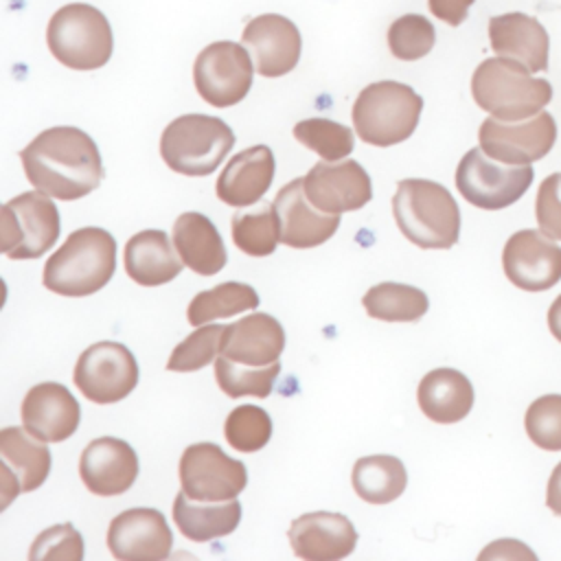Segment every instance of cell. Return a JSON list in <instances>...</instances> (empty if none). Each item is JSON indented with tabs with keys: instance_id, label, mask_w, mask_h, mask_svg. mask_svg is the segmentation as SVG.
Instances as JSON below:
<instances>
[{
	"instance_id": "1",
	"label": "cell",
	"mask_w": 561,
	"mask_h": 561,
	"mask_svg": "<svg viewBox=\"0 0 561 561\" xmlns=\"http://www.w3.org/2000/svg\"><path fill=\"white\" fill-rule=\"evenodd\" d=\"M20 160L37 191L64 202L85 197L103 180L99 147L79 127L44 129L20 151Z\"/></svg>"
},
{
	"instance_id": "2",
	"label": "cell",
	"mask_w": 561,
	"mask_h": 561,
	"mask_svg": "<svg viewBox=\"0 0 561 561\" xmlns=\"http://www.w3.org/2000/svg\"><path fill=\"white\" fill-rule=\"evenodd\" d=\"M392 215L401 234L423 250H447L460 237V208L454 195L432 180L397 182Z\"/></svg>"
},
{
	"instance_id": "3",
	"label": "cell",
	"mask_w": 561,
	"mask_h": 561,
	"mask_svg": "<svg viewBox=\"0 0 561 561\" xmlns=\"http://www.w3.org/2000/svg\"><path fill=\"white\" fill-rule=\"evenodd\" d=\"M116 270V241L105 228L88 226L68 234L44 265V287L68 298L103 289Z\"/></svg>"
},
{
	"instance_id": "4",
	"label": "cell",
	"mask_w": 561,
	"mask_h": 561,
	"mask_svg": "<svg viewBox=\"0 0 561 561\" xmlns=\"http://www.w3.org/2000/svg\"><path fill=\"white\" fill-rule=\"evenodd\" d=\"M471 94L478 107L500 121H526L539 114L552 99V85L508 57L484 59L471 77Z\"/></svg>"
},
{
	"instance_id": "5",
	"label": "cell",
	"mask_w": 561,
	"mask_h": 561,
	"mask_svg": "<svg viewBox=\"0 0 561 561\" xmlns=\"http://www.w3.org/2000/svg\"><path fill=\"white\" fill-rule=\"evenodd\" d=\"M423 99L405 83L377 81L366 85L353 103L355 134L375 147L408 140L421 118Z\"/></svg>"
},
{
	"instance_id": "6",
	"label": "cell",
	"mask_w": 561,
	"mask_h": 561,
	"mask_svg": "<svg viewBox=\"0 0 561 561\" xmlns=\"http://www.w3.org/2000/svg\"><path fill=\"white\" fill-rule=\"evenodd\" d=\"M234 145V134L217 116L184 114L173 118L160 138V156L180 175H210Z\"/></svg>"
},
{
	"instance_id": "7",
	"label": "cell",
	"mask_w": 561,
	"mask_h": 561,
	"mask_svg": "<svg viewBox=\"0 0 561 561\" xmlns=\"http://www.w3.org/2000/svg\"><path fill=\"white\" fill-rule=\"evenodd\" d=\"M53 57L70 70L103 68L114 48L107 18L92 4L72 2L53 13L46 28Z\"/></svg>"
},
{
	"instance_id": "8",
	"label": "cell",
	"mask_w": 561,
	"mask_h": 561,
	"mask_svg": "<svg viewBox=\"0 0 561 561\" xmlns=\"http://www.w3.org/2000/svg\"><path fill=\"white\" fill-rule=\"evenodd\" d=\"M0 252L13 261L39 259L59 239V210L50 195L26 191L2 206Z\"/></svg>"
},
{
	"instance_id": "9",
	"label": "cell",
	"mask_w": 561,
	"mask_h": 561,
	"mask_svg": "<svg viewBox=\"0 0 561 561\" xmlns=\"http://www.w3.org/2000/svg\"><path fill=\"white\" fill-rule=\"evenodd\" d=\"M530 164H506L493 160L482 147L469 149L456 169L458 193L482 210H502L515 204L530 186Z\"/></svg>"
},
{
	"instance_id": "10",
	"label": "cell",
	"mask_w": 561,
	"mask_h": 561,
	"mask_svg": "<svg viewBox=\"0 0 561 561\" xmlns=\"http://www.w3.org/2000/svg\"><path fill=\"white\" fill-rule=\"evenodd\" d=\"M138 362L121 342H96L88 346L75 366V386L92 403H118L138 386Z\"/></svg>"
},
{
	"instance_id": "11",
	"label": "cell",
	"mask_w": 561,
	"mask_h": 561,
	"mask_svg": "<svg viewBox=\"0 0 561 561\" xmlns=\"http://www.w3.org/2000/svg\"><path fill=\"white\" fill-rule=\"evenodd\" d=\"M252 75L248 48L230 39L208 44L193 64L197 94L215 107H230L243 101L252 88Z\"/></svg>"
},
{
	"instance_id": "12",
	"label": "cell",
	"mask_w": 561,
	"mask_h": 561,
	"mask_svg": "<svg viewBox=\"0 0 561 561\" xmlns=\"http://www.w3.org/2000/svg\"><path fill=\"white\" fill-rule=\"evenodd\" d=\"M182 491L199 502H226L248 484L245 465L215 443L188 445L180 458Z\"/></svg>"
},
{
	"instance_id": "13",
	"label": "cell",
	"mask_w": 561,
	"mask_h": 561,
	"mask_svg": "<svg viewBox=\"0 0 561 561\" xmlns=\"http://www.w3.org/2000/svg\"><path fill=\"white\" fill-rule=\"evenodd\" d=\"M480 147L493 160L506 164H530L548 156L557 140V123L552 114L539 112L524 123L500 121L489 116L478 129Z\"/></svg>"
},
{
	"instance_id": "14",
	"label": "cell",
	"mask_w": 561,
	"mask_h": 561,
	"mask_svg": "<svg viewBox=\"0 0 561 561\" xmlns=\"http://www.w3.org/2000/svg\"><path fill=\"white\" fill-rule=\"evenodd\" d=\"M307 199L322 213L342 215L359 210L373 199V184L366 169L346 160H322L302 178Z\"/></svg>"
},
{
	"instance_id": "15",
	"label": "cell",
	"mask_w": 561,
	"mask_h": 561,
	"mask_svg": "<svg viewBox=\"0 0 561 561\" xmlns=\"http://www.w3.org/2000/svg\"><path fill=\"white\" fill-rule=\"evenodd\" d=\"M506 278L524 291H546L561 280V245L541 230H517L502 250Z\"/></svg>"
},
{
	"instance_id": "16",
	"label": "cell",
	"mask_w": 561,
	"mask_h": 561,
	"mask_svg": "<svg viewBox=\"0 0 561 561\" xmlns=\"http://www.w3.org/2000/svg\"><path fill=\"white\" fill-rule=\"evenodd\" d=\"M171 546V528L158 508H127L110 522L107 548L121 561H162Z\"/></svg>"
},
{
	"instance_id": "17",
	"label": "cell",
	"mask_w": 561,
	"mask_h": 561,
	"mask_svg": "<svg viewBox=\"0 0 561 561\" xmlns=\"http://www.w3.org/2000/svg\"><path fill=\"white\" fill-rule=\"evenodd\" d=\"M241 42L252 55L254 70L261 77H283L294 70L300 59V31L289 18L278 13L252 18L241 33Z\"/></svg>"
},
{
	"instance_id": "18",
	"label": "cell",
	"mask_w": 561,
	"mask_h": 561,
	"mask_svg": "<svg viewBox=\"0 0 561 561\" xmlns=\"http://www.w3.org/2000/svg\"><path fill=\"white\" fill-rule=\"evenodd\" d=\"M46 440L33 436L26 427L0 430V458H2V506L11 502L15 493H28L39 489L50 473V451Z\"/></svg>"
},
{
	"instance_id": "19",
	"label": "cell",
	"mask_w": 561,
	"mask_h": 561,
	"mask_svg": "<svg viewBox=\"0 0 561 561\" xmlns=\"http://www.w3.org/2000/svg\"><path fill=\"white\" fill-rule=\"evenodd\" d=\"M140 471L138 456L129 443L101 436L85 445L79 458V476L94 495L112 497L131 489Z\"/></svg>"
},
{
	"instance_id": "20",
	"label": "cell",
	"mask_w": 561,
	"mask_h": 561,
	"mask_svg": "<svg viewBox=\"0 0 561 561\" xmlns=\"http://www.w3.org/2000/svg\"><path fill=\"white\" fill-rule=\"evenodd\" d=\"M280 243L289 248H316L329 241L340 228V215L318 210L305 195L300 180L287 182L274 197Z\"/></svg>"
},
{
	"instance_id": "21",
	"label": "cell",
	"mask_w": 561,
	"mask_h": 561,
	"mask_svg": "<svg viewBox=\"0 0 561 561\" xmlns=\"http://www.w3.org/2000/svg\"><path fill=\"white\" fill-rule=\"evenodd\" d=\"M291 550L305 561H340L355 550L357 530L342 513L316 511L296 517L287 530Z\"/></svg>"
},
{
	"instance_id": "22",
	"label": "cell",
	"mask_w": 561,
	"mask_h": 561,
	"mask_svg": "<svg viewBox=\"0 0 561 561\" xmlns=\"http://www.w3.org/2000/svg\"><path fill=\"white\" fill-rule=\"evenodd\" d=\"M79 419L81 408L75 394L57 381L37 383L24 394L22 423L33 436L46 443L70 438L79 427Z\"/></svg>"
},
{
	"instance_id": "23",
	"label": "cell",
	"mask_w": 561,
	"mask_h": 561,
	"mask_svg": "<svg viewBox=\"0 0 561 561\" xmlns=\"http://www.w3.org/2000/svg\"><path fill=\"white\" fill-rule=\"evenodd\" d=\"M489 42L495 55L524 64L530 72L548 70L550 37L537 18L513 11L489 20Z\"/></svg>"
},
{
	"instance_id": "24",
	"label": "cell",
	"mask_w": 561,
	"mask_h": 561,
	"mask_svg": "<svg viewBox=\"0 0 561 561\" xmlns=\"http://www.w3.org/2000/svg\"><path fill=\"white\" fill-rule=\"evenodd\" d=\"M274 153L267 145H254L234 153L217 178V197L234 208L256 204L274 180Z\"/></svg>"
},
{
	"instance_id": "25",
	"label": "cell",
	"mask_w": 561,
	"mask_h": 561,
	"mask_svg": "<svg viewBox=\"0 0 561 561\" xmlns=\"http://www.w3.org/2000/svg\"><path fill=\"white\" fill-rule=\"evenodd\" d=\"M285 348V329L270 313L243 316L228 324L221 340V355L245 366H270Z\"/></svg>"
},
{
	"instance_id": "26",
	"label": "cell",
	"mask_w": 561,
	"mask_h": 561,
	"mask_svg": "<svg viewBox=\"0 0 561 561\" xmlns=\"http://www.w3.org/2000/svg\"><path fill=\"white\" fill-rule=\"evenodd\" d=\"M175 252L178 250L169 241L164 230H140L125 243V272L134 283L142 287L164 285L180 276L184 267L182 259Z\"/></svg>"
},
{
	"instance_id": "27",
	"label": "cell",
	"mask_w": 561,
	"mask_h": 561,
	"mask_svg": "<svg viewBox=\"0 0 561 561\" xmlns=\"http://www.w3.org/2000/svg\"><path fill=\"white\" fill-rule=\"evenodd\" d=\"M173 245L182 263L199 276H213L224 270L228 254L215 224L195 210L182 213L173 224Z\"/></svg>"
},
{
	"instance_id": "28",
	"label": "cell",
	"mask_w": 561,
	"mask_h": 561,
	"mask_svg": "<svg viewBox=\"0 0 561 561\" xmlns=\"http://www.w3.org/2000/svg\"><path fill=\"white\" fill-rule=\"evenodd\" d=\"M416 401L430 421L458 423L473 408V386L456 368H434L419 381Z\"/></svg>"
},
{
	"instance_id": "29",
	"label": "cell",
	"mask_w": 561,
	"mask_h": 561,
	"mask_svg": "<svg viewBox=\"0 0 561 561\" xmlns=\"http://www.w3.org/2000/svg\"><path fill=\"white\" fill-rule=\"evenodd\" d=\"M239 519L241 502L237 497L226 502H199L180 491L173 502V522L178 530L195 543L230 535L239 526Z\"/></svg>"
},
{
	"instance_id": "30",
	"label": "cell",
	"mask_w": 561,
	"mask_h": 561,
	"mask_svg": "<svg viewBox=\"0 0 561 561\" xmlns=\"http://www.w3.org/2000/svg\"><path fill=\"white\" fill-rule=\"evenodd\" d=\"M351 482L355 493L368 504L394 502L408 486V471L397 456H362L353 465Z\"/></svg>"
},
{
	"instance_id": "31",
	"label": "cell",
	"mask_w": 561,
	"mask_h": 561,
	"mask_svg": "<svg viewBox=\"0 0 561 561\" xmlns=\"http://www.w3.org/2000/svg\"><path fill=\"white\" fill-rule=\"evenodd\" d=\"M362 305L366 313L375 320L386 322H416L427 313L430 298L423 289L405 283H379L373 285L364 298Z\"/></svg>"
},
{
	"instance_id": "32",
	"label": "cell",
	"mask_w": 561,
	"mask_h": 561,
	"mask_svg": "<svg viewBox=\"0 0 561 561\" xmlns=\"http://www.w3.org/2000/svg\"><path fill=\"white\" fill-rule=\"evenodd\" d=\"M259 307V294L254 287L237 280H228L215 285L213 289H204L193 296L186 309V318L193 327L208 324L217 318L237 316L243 311H252Z\"/></svg>"
},
{
	"instance_id": "33",
	"label": "cell",
	"mask_w": 561,
	"mask_h": 561,
	"mask_svg": "<svg viewBox=\"0 0 561 561\" xmlns=\"http://www.w3.org/2000/svg\"><path fill=\"white\" fill-rule=\"evenodd\" d=\"M232 241L248 256H270L278 241V215L274 204H259L252 210L232 215Z\"/></svg>"
},
{
	"instance_id": "34",
	"label": "cell",
	"mask_w": 561,
	"mask_h": 561,
	"mask_svg": "<svg viewBox=\"0 0 561 561\" xmlns=\"http://www.w3.org/2000/svg\"><path fill=\"white\" fill-rule=\"evenodd\" d=\"M278 373H280L278 362H274L270 366H245V364H237L224 355L215 362L217 386L230 399H239V397L265 399V397H270Z\"/></svg>"
},
{
	"instance_id": "35",
	"label": "cell",
	"mask_w": 561,
	"mask_h": 561,
	"mask_svg": "<svg viewBox=\"0 0 561 561\" xmlns=\"http://www.w3.org/2000/svg\"><path fill=\"white\" fill-rule=\"evenodd\" d=\"M294 138L316 151L322 160H344L346 156H351L353 147H355V136L351 131V127L335 123L331 118H305L300 123L294 125Z\"/></svg>"
},
{
	"instance_id": "36",
	"label": "cell",
	"mask_w": 561,
	"mask_h": 561,
	"mask_svg": "<svg viewBox=\"0 0 561 561\" xmlns=\"http://www.w3.org/2000/svg\"><path fill=\"white\" fill-rule=\"evenodd\" d=\"M224 436L228 445L241 454L259 451L272 438V419L259 405H237L226 416Z\"/></svg>"
},
{
	"instance_id": "37",
	"label": "cell",
	"mask_w": 561,
	"mask_h": 561,
	"mask_svg": "<svg viewBox=\"0 0 561 561\" xmlns=\"http://www.w3.org/2000/svg\"><path fill=\"white\" fill-rule=\"evenodd\" d=\"M224 324H206L186 335L169 355L167 370L173 373H193L208 366L221 351Z\"/></svg>"
},
{
	"instance_id": "38",
	"label": "cell",
	"mask_w": 561,
	"mask_h": 561,
	"mask_svg": "<svg viewBox=\"0 0 561 561\" xmlns=\"http://www.w3.org/2000/svg\"><path fill=\"white\" fill-rule=\"evenodd\" d=\"M434 42H436L434 24L419 13L401 15L388 28L390 53L403 61H416L425 57L434 48Z\"/></svg>"
},
{
	"instance_id": "39",
	"label": "cell",
	"mask_w": 561,
	"mask_h": 561,
	"mask_svg": "<svg viewBox=\"0 0 561 561\" xmlns=\"http://www.w3.org/2000/svg\"><path fill=\"white\" fill-rule=\"evenodd\" d=\"M524 427L537 447L561 451V394H543L535 399L526 410Z\"/></svg>"
},
{
	"instance_id": "40",
	"label": "cell",
	"mask_w": 561,
	"mask_h": 561,
	"mask_svg": "<svg viewBox=\"0 0 561 561\" xmlns=\"http://www.w3.org/2000/svg\"><path fill=\"white\" fill-rule=\"evenodd\" d=\"M31 561L39 559H64L81 561L83 559V537L72 524H57L42 530L28 552Z\"/></svg>"
},
{
	"instance_id": "41",
	"label": "cell",
	"mask_w": 561,
	"mask_h": 561,
	"mask_svg": "<svg viewBox=\"0 0 561 561\" xmlns=\"http://www.w3.org/2000/svg\"><path fill=\"white\" fill-rule=\"evenodd\" d=\"M535 217L543 234L561 241V171L543 178V182L539 184Z\"/></svg>"
},
{
	"instance_id": "42",
	"label": "cell",
	"mask_w": 561,
	"mask_h": 561,
	"mask_svg": "<svg viewBox=\"0 0 561 561\" xmlns=\"http://www.w3.org/2000/svg\"><path fill=\"white\" fill-rule=\"evenodd\" d=\"M476 0H427L430 4V11L443 20L445 24L449 26H458L465 22L467 13H469V7L473 4Z\"/></svg>"
},
{
	"instance_id": "43",
	"label": "cell",
	"mask_w": 561,
	"mask_h": 561,
	"mask_svg": "<svg viewBox=\"0 0 561 561\" xmlns=\"http://www.w3.org/2000/svg\"><path fill=\"white\" fill-rule=\"evenodd\" d=\"M546 504L548 508L561 517V462L552 469L548 478V491H546Z\"/></svg>"
},
{
	"instance_id": "44",
	"label": "cell",
	"mask_w": 561,
	"mask_h": 561,
	"mask_svg": "<svg viewBox=\"0 0 561 561\" xmlns=\"http://www.w3.org/2000/svg\"><path fill=\"white\" fill-rule=\"evenodd\" d=\"M548 327H550V333L561 342V294L554 298V302L548 309Z\"/></svg>"
}]
</instances>
